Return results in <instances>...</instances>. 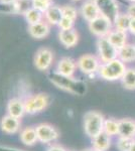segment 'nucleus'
Here are the masks:
<instances>
[{
    "label": "nucleus",
    "instance_id": "obj_1",
    "mask_svg": "<svg viewBox=\"0 0 135 151\" xmlns=\"http://www.w3.org/2000/svg\"><path fill=\"white\" fill-rule=\"evenodd\" d=\"M48 77L51 83H53L56 88L63 91L69 92L73 95H78V96H83L87 93L88 86L82 80L75 79L74 77H65V76L58 74L56 70L50 73Z\"/></svg>",
    "mask_w": 135,
    "mask_h": 151
},
{
    "label": "nucleus",
    "instance_id": "obj_2",
    "mask_svg": "<svg viewBox=\"0 0 135 151\" xmlns=\"http://www.w3.org/2000/svg\"><path fill=\"white\" fill-rule=\"evenodd\" d=\"M127 65L119 58H115L108 63L101 64L98 70V75L101 79L109 82L121 81Z\"/></svg>",
    "mask_w": 135,
    "mask_h": 151
},
{
    "label": "nucleus",
    "instance_id": "obj_3",
    "mask_svg": "<svg viewBox=\"0 0 135 151\" xmlns=\"http://www.w3.org/2000/svg\"><path fill=\"white\" fill-rule=\"evenodd\" d=\"M105 117L98 111H89L84 116V131L88 137L92 138L103 132Z\"/></svg>",
    "mask_w": 135,
    "mask_h": 151
},
{
    "label": "nucleus",
    "instance_id": "obj_4",
    "mask_svg": "<svg viewBox=\"0 0 135 151\" xmlns=\"http://www.w3.org/2000/svg\"><path fill=\"white\" fill-rule=\"evenodd\" d=\"M51 103V98L48 94L40 93L35 95H30L24 100L25 113L29 115L40 113L45 111Z\"/></svg>",
    "mask_w": 135,
    "mask_h": 151
},
{
    "label": "nucleus",
    "instance_id": "obj_5",
    "mask_svg": "<svg viewBox=\"0 0 135 151\" xmlns=\"http://www.w3.org/2000/svg\"><path fill=\"white\" fill-rule=\"evenodd\" d=\"M88 28L90 32L95 36L99 37H107L108 35L112 31L113 21L110 20L106 16L100 14L90 22H88Z\"/></svg>",
    "mask_w": 135,
    "mask_h": 151
},
{
    "label": "nucleus",
    "instance_id": "obj_6",
    "mask_svg": "<svg viewBox=\"0 0 135 151\" xmlns=\"http://www.w3.org/2000/svg\"><path fill=\"white\" fill-rule=\"evenodd\" d=\"M97 52L98 58L102 64L118 58V50L107 37H99L97 40Z\"/></svg>",
    "mask_w": 135,
    "mask_h": 151
},
{
    "label": "nucleus",
    "instance_id": "obj_7",
    "mask_svg": "<svg viewBox=\"0 0 135 151\" xmlns=\"http://www.w3.org/2000/svg\"><path fill=\"white\" fill-rule=\"evenodd\" d=\"M101 64L102 63L100 62L98 55H90V53L81 55L77 60L78 70L85 75H94L96 73L98 74Z\"/></svg>",
    "mask_w": 135,
    "mask_h": 151
},
{
    "label": "nucleus",
    "instance_id": "obj_8",
    "mask_svg": "<svg viewBox=\"0 0 135 151\" xmlns=\"http://www.w3.org/2000/svg\"><path fill=\"white\" fill-rule=\"evenodd\" d=\"M35 130L38 141L43 144H50L60 138V131L48 123L38 124L35 127Z\"/></svg>",
    "mask_w": 135,
    "mask_h": 151
},
{
    "label": "nucleus",
    "instance_id": "obj_9",
    "mask_svg": "<svg viewBox=\"0 0 135 151\" xmlns=\"http://www.w3.org/2000/svg\"><path fill=\"white\" fill-rule=\"evenodd\" d=\"M53 60H55V57H53V52L51 48L40 47V50H36L35 55H34V67L38 70L45 72L51 69Z\"/></svg>",
    "mask_w": 135,
    "mask_h": 151
},
{
    "label": "nucleus",
    "instance_id": "obj_10",
    "mask_svg": "<svg viewBox=\"0 0 135 151\" xmlns=\"http://www.w3.org/2000/svg\"><path fill=\"white\" fill-rule=\"evenodd\" d=\"M100 14L106 16L110 20L114 21L120 13L119 3L117 0H95Z\"/></svg>",
    "mask_w": 135,
    "mask_h": 151
},
{
    "label": "nucleus",
    "instance_id": "obj_11",
    "mask_svg": "<svg viewBox=\"0 0 135 151\" xmlns=\"http://www.w3.org/2000/svg\"><path fill=\"white\" fill-rule=\"evenodd\" d=\"M77 60L70 57H64L56 64V72L62 76H65V77L73 78L77 72Z\"/></svg>",
    "mask_w": 135,
    "mask_h": 151
},
{
    "label": "nucleus",
    "instance_id": "obj_12",
    "mask_svg": "<svg viewBox=\"0 0 135 151\" xmlns=\"http://www.w3.org/2000/svg\"><path fill=\"white\" fill-rule=\"evenodd\" d=\"M80 14L87 22H90L100 15V11L95 0H85L80 8Z\"/></svg>",
    "mask_w": 135,
    "mask_h": 151
},
{
    "label": "nucleus",
    "instance_id": "obj_13",
    "mask_svg": "<svg viewBox=\"0 0 135 151\" xmlns=\"http://www.w3.org/2000/svg\"><path fill=\"white\" fill-rule=\"evenodd\" d=\"M58 40L65 47L72 48L79 42V33L77 29L73 28L70 30H60L58 31Z\"/></svg>",
    "mask_w": 135,
    "mask_h": 151
},
{
    "label": "nucleus",
    "instance_id": "obj_14",
    "mask_svg": "<svg viewBox=\"0 0 135 151\" xmlns=\"http://www.w3.org/2000/svg\"><path fill=\"white\" fill-rule=\"evenodd\" d=\"M21 127L20 120L17 118H14L10 115H5L2 117L1 121H0V128L6 134H15L19 132Z\"/></svg>",
    "mask_w": 135,
    "mask_h": 151
},
{
    "label": "nucleus",
    "instance_id": "obj_15",
    "mask_svg": "<svg viewBox=\"0 0 135 151\" xmlns=\"http://www.w3.org/2000/svg\"><path fill=\"white\" fill-rule=\"evenodd\" d=\"M7 115H10L14 118L20 119L25 114V106L24 101L19 98H12L8 101L6 106Z\"/></svg>",
    "mask_w": 135,
    "mask_h": 151
},
{
    "label": "nucleus",
    "instance_id": "obj_16",
    "mask_svg": "<svg viewBox=\"0 0 135 151\" xmlns=\"http://www.w3.org/2000/svg\"><path fill=\"white\" fill-rule=\"evenodd\" d=\"M51 31V25L46 22L45 20H43L40 22H38L35 24L28 25V33L31 37L35 40H43L50 35Z\"/></svg>",
    "mask_w": 135,
    "mask_h": 151
},
{
    "label": "nucleus",
    "instance_id": "obj_17",
    "mask_svg": "<svg viewBox=\"0 0 135 151\" xmlns=\"http://www.w3.org/2000/svg\"><path fill=\"white\" fill-rule=\"evenodd\" d=\"M118 137L135 139V120L130 118L119 119Z\"/></svg>",
    "mask_w": 135,
    "mask_h": 151
},
{
    "label": "nucleus",
    "instance_id": "obj_18",
    "mask_svg": "<svg viewBox=\"0 0 135 151\" xmlns=\"http://www.w3.org/2000/svg\"><path fill=\"white\" fill-rule=\"evenodd\" d=\"M64 17L62 6L51 4L50 8L45 12V20L50 25H58Z\"/></svg>",
    "mask_w": 135,
    "mask_h": 151
},
{
    "label": "nucleus",
    "instance_id": "obj_19",
    "mask_svg": "<svg viewBox=\"0 0 135 151\" xmlns=\"http://www.w3.org/2000/svg\"><path fill=\"white\" fill-rule=\"evenodd\" d=\"M107 38L117 50H120V48L123 47L126 43H128L127 42L128 35H127L126 31L118 30V29H115V28L112 29L111 32L108 35Z\"/></svg>",
    "mask_w": 135,
    "mask_h": 151
},
{
    "label": "nucleus",
    "instance_id": "obj_20",
    "mask_svg": "<svg viewBox=\"0 0 135 151\" xmlns=\"http://www.w3.org/2000/svg\"><path fill=\"white\" fill-rule=\"evenodd\" d=\"M111 143L112 137L104 132L92 138V147L97 151H108L111 147Z\"/></svg>",
    "mask_w": 135,
    "mask_h": 151
},
{
    "label": "nucleus",
    "instance_id": "obj_21",
    "mask_svg": "<svg viewBox=\"0 0 135 151\" xmlns=\"http://www.w3.org/2000/svg\"><path fill=\"white\" fill-rule=\"evenodd\" d=\"M20 141L26 146H33L38 141V134H36L35 128L33 127H25L20 131L19 134Z\"/></svg>",
    "mask_w": 135,
    "mask_h": 151
},
{
    "label": "nucleus",
    "instance_id": "obj_22",
    "mask_svg": "<svg viewBox=\"0 0 135 151\" xmlns=\"http://www.w3.org/2000/svg\"><path fill=\"white\" fill-rule=\"evenodd\" d=\"M118 58L125 64L135 62V45L126 43L123 47L118 50Z\"/></svg>",
    "mask_w": 135,
    "mask_h": 151
},
{
    "label": "nucleus",
    "instance_id": "obj_23",
    "mask_svg": "<svg viewBox=\"0 0 135 151\" xmlns=\"http://www.w3.org/2000/svg\"><path fill=\"white\" fill-rule=\"evenodd\" d=\"M121 84L124 89L128 91L135 90V67H129L125 70L121 79Z\"/></svg>",
    "mask_w": 135,
    "mask_h": 151
},
{
    "label": "nucleus",
    "instance_id": "obj_24",
    "mask_svg": "<svg viewBox=\"0 0 135 151\" xmlns=\"http://www.w3.org/2000/svg\"><path fill=\"white\" fill-rule=\"evenodd\" d=\"M130 22H131V17L129 16V14L127 13V12L126 13L120 12L118 14V16L113 21V27L115 29H118V30L128 32Z\"/></svg>",
    "mask_w": 135,
    "mask_h": 151
},
{
    "label": "nucleus",
    "instance_id": "obj_25",
    "mask_svg": "<svg viewBox=\"0 0 135 151\" xmlns=\"http://www.w3.org/2000/svg\"><path fill=\"white\" fill-rule=\"evenodd\" d=\"M103 132L109 135L110 137L118 136L119 132V120L115 118H106L104 122Z\"/></svg>",
    "mask_w": 135,
    "mask_h": 151
},
{
    "label": "nucleus",
    "instance_id": "obj_26",
    "mask_svg": "<svg viewBox=\"0 0 135 151\" xmlns=\"http://www.w3.org/2000/svg\"><path fill=\"white\" fill-rule=\"evenodd\" d=\"M23 16L25 17V20L27 21L28 25L35 24L38 22H40V21L45 20V13L40 12V10H38V9L33 8V7L29 9Z\"/></svg>",
    "mask_w": 135,
    "mask_h": 151
},
{
    "label": "nucleus",
    "instance_id": "obj_27",
    "mask_svg": "<svg viewBox=\"0 0 135 151\" xmlns=\"http://www.w3.org/2000/svg\"><path fill=\"white\" fill-rule=\"evenodd\" d=\"M14 7V14H24L29 9L32 8V0H16L13 3Z\"/></svg>",
    "mask_w": 135,
    "mask_h": 151
},
{
    "label": "nucleus",
    "instance_id": "obj_28",
    "mask_svg": "<svg viewBox=\"0 0 135 151\" xmlns=\"http://www.w3.org/2000/svg\"><path fill=\"white\" fill-rule=\"evenodd\" d=\"M135 139H129V138L118 137L116 143V147L119 151H130Z\"/></svg>",
    "mask_w": 135,
    "mask_h": 151
},
{
    "label": "nucleus",
    "instance_id": "obj_29",
    "mask_svg": "<svg viewBox=\"0 0 135 151\" xmlns=\"http://www.w3.org/2000/svg\"><path fill=\"white\" fill-rule=\"evenodd\" d=\"M62 9H63L64 17L70 18V19H72V20L76 21V19L78 17V10L75 6L66 4V5L62 6Z\"/></svg>",
    "mask_w": 135,
    "mask_h": 151
},
{
    "label": "nucleus",
    "instance_id": "obj_30",
    "mask_svg": "<svg viewBox=\"0 0 135 151\" xmlns=\"http://www.w3.org/2000/svg\"><path fill=\"white\" fill-rule=\"evenodd\" d=\"M53 4V2L46 1V0H32V7L40 12L45 13V12L50 8V6Z\"/></svg>",
    "mask_w": 135,
    "mask_h": 151
},
{
    "label": "nucleus",
    "instance_id": "obj_31",
    "mask_svg": "<svg viewBox=\"0 0 135 151\" xmlns=\"http://www.w3.org/2000/svg\"><path fill=\"white\" fill-rule=\"evenodd\" d=\"M74 25H75V21L67 17H63L60 23L58 24L60 30H70L74 28Z\"/></svg>",
    "mask_w": 135,
    "mask_h": 151
},
{
    "label": "nucleus",
    "instance_id": "obj_32",
    "mask_svg": "<svg viewBox=\"0 0 135 151\" xmlns=\"http://www.w3.org/2000/svg\"><path fill=\"white\" fill-rule=\"evenodd\" d=\"M46 151H68L61 144H56V143H53L51 145H50V147L46 149Z\"/></svg>",
    "mask_w": 135,
    "mask_h": 151
},
{
    "label": "nucleus",
    "instance_id": "obj_33",
    "mask_svg": "<svg viewBox=\"0 0 135 151\" xmlns=\"http://www.w3.org/2000/svg\"><path fill=\"white\" fill-rule=\"evenodd\" d=\"M126 12L129 14V16L131 18H135V2L130 4V5L128 6V8H127Z\"/></svg>",
    "mask_w": 135,
    "mask_h": 151
},
{
    "label": "nucleus",
    "instance_id": "obj_34",
    "mask_svg": "<svg viewBox=\"0 0 135 151\" xmlns=\"http://www.w3.org/2000/svg\"><path fill=\"white\" fill-rule=\"evenodd\" d=\"M128 31L131 33L132 35H135V18H131V22H130V26H129Z\"/></svg>",
    "mask_w": 135,
    "mask_h": 151
},
{
    "label": "nucleus",
    "instance_id": "obj_35",
    "mask_svg": "<svg viewBox=\"0 0 135 151\" xmlns=\"http://www.w3.org/2000/svg\"><path fill=\"white\" fill-rule=\"evenodd\" d=\"M0 151H25V150L17 149V148L7 147V146H0Z\"/></svg>",
    "mask_w": 135,
    "mask_h": 151
},
{
    "label": "nucleus",
    "instance_id": "obj_36",
    "mask_svg": "<svg viewBox=\"0 0 135 151\" xmlns=\"http://www.w3.org/2000/svg\"><path fill=\"white\" fill-rule=\"evenodd\" d=\"M16 0H0L1 4H13Z\"/></svg>",
    "mask_w": 135,
    "mask_h": 151
},
{
    "label": "nucleus",
    "instance_id": "obj_37",
    "mask_svg": "<svg viewBox=\"0 0 135 151\" xmlns=\"http://www.w3.org/2000/svg\"><path fill=\"white\" fill-rule=\"evenodd\" d=\"M83 151H97V150L94 149L93 147H89V148H86V149H84Z\"/></svg>",
    "mask_w": 135,
    "mask_h": 151
},
{
    "label": "nucleus",
    "instance_id": "obj_38",
    "mask_svg": "<svg viewBox=\"0 0 135 151\" xmlns=\"http://www.w3.org/2000/svg\"><path fill=\"white\" fill-rule=\"evenodd\" d=\"M130 151H135V140H134V143H133V145H132V147H131V149H130Z\"/></svg>",
    "mask_w": 135,
    "mask_h": 151
},
{
    "label": "nucleus",
    "instance_id": "obj_39",
    "mask_svg": "<svg viewBox=\"0 0 135 151\" xmlns=\"http://www.w3.org/2000/svg\"><path fill=\"white\" fill-rule=\"evenodd\" d=\"M128 1H130L131 3H133V2H135V0H128Z\"/></svg>",
    "mask_w": 135,
    "mask_h": 151
},
{
    "label": "nucleus",
    "instance_id": "obj_40",
    "mask_svg": "<svg viewBox=\"0 0 135 151\" xmlns=\"http://www.w3.org/2000/svg\"><path fill=\"white\" fill-rule=\"evenodd\" d=\"M72 1H75V2H77V1H81V0H72Z\"/></svg>",
    "mask_w": 135,
    "mask_h": 151
},
{
    "label": "nucleus",
    "instance_id": "obj_41",
    "mask_svg": "<svg viewBox=\"0 0 135 151\" xmlns=\"http://www.w3.org/2000/svg\"><path fill=\"white\" fill-rule=\"evenodd\" d=\"M46 1H50V2H53V0H46Z\"/></svg>",
    "mask_w": 135,
    "mask_h": 151
},
{
    "label": "nucleus",
    "instance_id": "obj_42",
    "mask_svg": "<svg viewBox=\"0 0 135 151\" xmlns=\"http://www.w3.org/2000/svg\"><path fill=\"white\" fill-rule=\"evenodd\" d=\"M68 151H74V150H68Z\"/></svg>",
    "mask_w": 135,
    "mask_h": 151
}]
</instances>
